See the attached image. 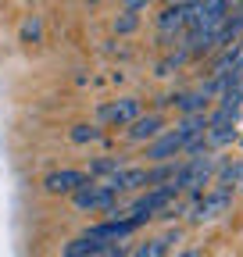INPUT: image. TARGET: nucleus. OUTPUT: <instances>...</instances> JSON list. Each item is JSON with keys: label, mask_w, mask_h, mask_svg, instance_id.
Returning <instances> with one entry per match:
<instances>
[{"label": "nucleus", "mask_w": 243, "mask_h": 257, "mask_svg": "<svg viewBox=\"0 0 243 257\" xmlns=\"http://www.w3.org/2000/svg\"><path fill=\"white\" fill-rule=\"evenodd\" d=\"M182 257H193V253H182Z\"/></svg>", "instance_id": "nucleus-21"}, {"label": "nucleus", "mask_w": 243, "mask_h": 257, "mask_svg": "<svg viewBox=\"0 0 243 257\" xmlns=\"http://www.w3.org/2000/svg\"><path fill=\"white\" fill-rule=\"evenodd\" d=\"M118 168H122V161H118V157H97V161H89V172H86V175L100 182V179H111Z\"/></svg>", "instance_id": "nucleus-13"}, {"label": "nucleus", "mask_w": 243, "mask_h": 257, "mask_svg": "<svg viewBox=\"0 0 243 257\" xmlns=\"http://www.w3.org/2000/svg\"><path fill=\"white\" fill-rule=\"evenodd\" d=\"M236 186H243V161L218 168V189H236Z\"/></svg>", "instance_id": "nucleus-14"}, {"label": "nucleus", "mask_w": 243, "mask_h": 257, "mask_svg": "<svg viewBox=\"0 0 243 257\" xmlns=\"http://www.w3.org/2000/svg\"><path fill=\"white\" fill-rule=\"evenodd\" d=\"M111 29L118 32V36H129V32H136V29H140V15H136V11H122V15H114Z\"/></svg>", "instance_id": "nucleus-17"}, {"label": "nucleus", "mask_w": 243, "mask_h": 257, "mask_svg": "<svg viewBox=\"0 0 243 257\" xmlns=\"http://www.w3.org/2000/svg\"><path fill=\"white\" fill-rule=\"evenodd\" d=\"M100 136H104L100 128H97V125H86V121H82V125H72V133H68L72 143H97Z\"/></svg>", "instance_id": "nucleus-18"}, {"label": "nucleus", "mask_w": 243, "mask_h": 257, "mask_svg": "<svg viewBox=\"0 0 243 257\" xmlns=\"http://www.w3.org/2000/svg\"><path fill=\"white\" fill-rule=\"evenodd\" d=\"M186 61H190V50H186V47H179L175 54H168V57L158 64V75H172V72H179Z\"/></svg>", "instance_id": "nucleus-16"}, {"label": "nucleus", "mask_w": 243, "mask_h": 257, "mask_svg": "<svg viewBox=\"0 0 243 257\" xmlns=\"http://www.w3.org/2000/svg\"><path fill=\"white\" fill-rule=\"evenodd\" d=\"M140 114H143V100H140V96H118V100H111V104H104L97 111L100 125H111V128H126Z\"/></svg>", "instance_id": "nucleus-4"}, {"label": "nucleus", "mask_w": 243, "mask_h": 257, "mask_svg": "<svg viewBox=\"0 0 243 257\" xmlns=\"http://www.w3.org/2000/svg\"><path fill=\"white\" fill-rule=\"evenodd\" d=\"M225 72H243V36H236L232 43L218 47V57L211 61L207 75H225Z\"/></svg>", "instance_id": "nucleus-8"}, {"label": "nucleus", "mask_w": 243, "mask_h": 257, "mask_svg": "<svg viewBox=\"0 0 243 257\" xmlns=\"http://www.w3.org/2000/svg\"><path fill=\"white\" fill-rule=\"evenodd\" d=\"M147 4H154V0H122V11H147Z\"/></svg>", "instance_id": "nucleus-19"}, {"label": "nucleus", "mask_w": 243, "mask_h": 257, "mask_svg": "<svg viewBox=\"0 0 243 257\" xmlns=\"http://www.w3.org/2000/svg\"><path fill=\"white\" fill-rule=\"evenodd\" d=\"M100 182H107V186H114L118 193H133V189H147V165H140V168H129V165H122L111 179H100Z\"/></svg>", "instance_id": "nucleus-9"}, {"label": "nucleus", "mask_w": 243, "mask_h": 257, "mask_svg": "<svg viewBox=\"0 0 243 257\" xmlns=\"http://www.w3.org/2000/svg\"><path fill=\"white\" fill-rule=\"evenodd\" d=\"M182 147H186V140H182V133H179V128H165V133H158L154 140L147 143L143 157H147V165H158V161L182 157Z\"/></svg>", "instance_id": "nucleus-5"}, {"label": "nucleus", "mask_w": 243, "mask_h": 257, "mask_svg": "<svg viewBox=\"0 0 243 257\" xmlns=\"http://www.w3.org/2000/svg\"><path fill=\"white\" fill-rule=\"evenodd\" d=\"M18 40H22L25 47L43 43V18H40V15H29V18L18 25Z\"/></svg>", "instance_id": "nucleus-11"}, {"label": "nucleus", "mask_w": 243, "mask_h": 257, "mask_svg": "<svg viewBox=\"0 0 243 257\" xmlns=\"http://www.w3.org/2000/svg\"><path fill=\"white\" fill-rule=\"evenodd\" d=\"M89 175L82 168H54L43 175V189L50 193V197H72V193L86 182Z\"/></svg>", "instance_id": "nucleus-6"}, {"label": "nucleus", "mask_w": 243, "mask_h": 257, "mask_svg": "<svg viewBox=\"0 0 243 257\" xmlns=\"http://www.w3.org/2000/svg\"><path fill=\"white\" fill-rule=\"evenodd\" d=\"M193 200L197 204L190 207V221L193 225H204V221L222 218L232 207V189H211V193H200V197H193Z\"/></svg>", "instance_id": "nucleus-3"}, {"label": "nucleus", "mask_w": 243, "mask_h": 257, "mask_svg": "<svg viewBox=\"0 0 243 257\" xmlns=\"http://www.w3.org/2000/svg\"><path fill=\"white\" fill-rule=\"evenodd\" d=\"M129 253H133L129 239H111V243H100L89 257H129Z\"/></svg>", "instance_id": "nucleus-15"}, {"label": "nucleus", "mask_w": 243, "mask_h": 257, "mask_svg": "<svg viewBox=\"0 0 243 257\" xmlns=\"http://www.w3.org/2000/svg\"><path fill=\"white\" fill-rule=\"evenodd\" d=\"M175 243H179V232L172 229V232H165V236H150L147 243L133 246V253H129V257H168Z\"/></svg>", "instance_id": "nucleus-10"}, {"label": "nucleus", "mask_w": 243, "mask_h": 257, "mask_svg": "<svg viewBox=\"0 0 243 257\" xmlns=\"http://www.w3.org/2000/svg\"><path fill=\"white\" fill-rule=\"evenodd\" d=\"M118 197H122V193H118L114 186L97 182V179H86V182L72 193V204H75V211H89V214L104 211V214H111L114 204H118Z\"/></svg>", "instance_id": "nucleus-2"}, {"label": "nucleus", "mask_w": 243, "mask_h": 257, "mask_svg": "<svg viewBox=\"0 0 243 257\" xmlns=\"http://www.w3.org/2000/svg\"><path fill=\"white\" fill-rule=\"evenodd\" d=\"M89 4H100V0H89Z\"/></svg>", "instance_id": "nucleus-20"}, {"label": "nucleus", "mask_w": 243, "mask_h": 257, "mask_svg": "<svg viewBox=\"0 0 243 257\" xmlns=\"http://www.w3.org/2000/svg\"><path fill=\"white\" fill-rule=\"evenodd\" d=\"M215 168H218V161L211 157V154H193L186 157L179 165V175H175V189H179V197L182 193H190V197H200L204 186H211V179H215Z\"/></svg>", "instance_id": "nucleus-1"}, {"label": "nucleus", "mask_w": 243, "mask_h": 257, "mask_svg": "<svg viewBox=\"0 0 243 257\" xmlns=\"http://www.w3.org/2000/svg\"><path fill=\"white\" fill-rule=\"evenodd\" d=\"M165 114L161 111H147V114H140V118H133L129 125H126V140L129 143H150L158 133H165Z\"/></svg>", "instance_id": "nucleus-7"}, {"label": "nucleus", "mask_w": 243, "mask_h": 257, "mask_svg": "<svg viewBox=\"0 0 243 257\" xmlns=\"http://www.w3.org/2000/svg\"><path fill=\"white\" fill-rule=\"evenodd\" d=\"M100 243L89 236V232H82V236H75V239H68L65 243V250H61V257H89Z\"/></svg>", "instance_id": "nucleus-12"}]
</instances>
